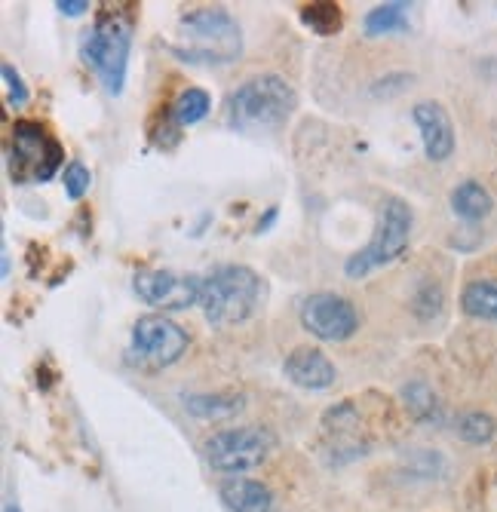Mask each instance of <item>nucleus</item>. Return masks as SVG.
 <instances>
[{
	"label": "nucleus",
	"mask_w": 497,
	"mask_h": 512,
	"mask_svg": "<svg viewBox=\"0 0 497 512\" xmlns=\"http://www.w3.org/2000/svg\"><path fill=\"white\" fill-rule=\"evenodd\" d=\"M169 50L188 65H231L243 53V28L224 7H197L178 19Z\"/></svg>",
	"instance_id": "1"
},
{
	"label": "nucleus",
	"mask_w": 497,
	"mask_h": 512,
	"mask_svg": "<svg viewBox=\"0 0 497 512\" xmlns=\"http://www.w3.org/2000/svg\"><path fill=\"white\" fill-rule=\"evenodd\" d=\"M267 301V279L246 264H221L203 276L200 310L212 329H231L252 319Z\"/></svg>",
	"instance_id": "2"
},
{
	"label": "nucleus",
	"mask_w": 497,
	"mask_h": 512,
	"mask_svg": "<svg viewBox=\"0 0 497 512\" xmlns=\"http://www.w3.org/2000/svg\"><path fill=\"white\" fill-rule=\"evenodd\" d=\"M298 108V92L280 74H258L240 83L228 99V123L240 132L277 129Z\"/></svg>",
	"instance_id": "3"
},
{
	"label": "nucleus",
	"mask_w": 497,
	"mask_h": 512,
	"mask_svg": "<svg viewBox=\"0 0 497 512\" xmlns=\"http://www.w3.org/2000/svg\"><path fill=\"white\" fill-rule=\"evenodd\" d=\"M132 53V22L120 13H102L80 37V59L93 68L108 96H120L126 86Z\"/></svg>",
	"instance_id": "4"
},
{
	"label": "nucleus",
	"mask_w": 497,
	"mask_h": 512,
	"mask_svg": "<svg viewBox=\"0 0 497 512\" xmlns=\"http://www.w3.org/2000/svg\"><path fill=\"white\" fill-rule=\"evenodd\" d=\"M412 227H415V212L402 197H387L378 209V221L369 243L353 252L344 261V273L350 279H366L372 270L393 264L412 240Z\"/></svg>",
	"instance_id": "5"
},
{
	"label": "nucleus",
	"mask_w": 497,
	"mask_h": 512,
	"mask_svg": "<svg viewBox=\"0 0 497 512\" xmlns=\"http://www.w3.org/2000/svg\"><path fill=\"white\" fill-rule=\"evenodd\" d=\"M65 163V151L47 126L37 120H16L10 132V175L16 184L50 181Z\"/></svg>",
	"instance_id": "6"
},
{
	"label": "nucleus",
	"mask_w": 497,
	"mask_h": 512,
	"mask_svg": "<svg viewBox=\"0 0 497 512\" xmlns=\"http://www.w3.org/2000/svg\"><path fill=\"white\" fill-rule=\"evenodd\" d=\"M188 332L163 313L139 316L129 335V362L145 371H163L188 353Z\"/></svg>",
	"instance_id": "7"
},
{
	"label": "nucleus",
	"mask_w": 497,
	"mask_h": 512,
	"mask_svg": "<svg viewBox=\"0 0 497 512\" xmlns=\"http://www.w3.org/2000/svg\"><path fill=\"white\" fill-rule=\"evenodd\" d=\"M274 448H277V439L267 427L218 430L203 445L209 467L215 473H224V476H243V473L261 467Z\"/></svg>",
	"instance_id": "8"
},
{
	"label": "nucleus",
	"mask_w": 497,
	"mask_h": 512,
	"mask_svg": "<svg viewBox=\"0 0 497 512\" xmlns=\"http://www.w3.org/2000/svg\"><path fill=\"white\" fill-rule=\"evenodd\" d=\"M301 325L316 341L341 344L359 332V313L350 298L335 292H316L301 304Z\"/></svg>",
	"instance_id": "9"
},
{
	"label": "nucleus",
	"mask_w": 497,
	"mask_h": 512,
	"mask_svg": "<svg viewBox=\"0 0 497 512\" xmlns=\"http://www.w3.org/2000/svg\"><path fill=\"white\" fill-rule=\"evenodd\" d=\"M132 289L145 304L157 310H188L200 304L203 276L175 273V270H142V273H135Z\"/></svg>",
	"instance_id": "10"
},
{
	"label": "nucleus",
	"mask_w": 497,
	"mask_h": 512,
	"mask_svg": "<svg viewBox=\"0 0 497 512\" xmlns=\"http://www.w3.org/2000/svg\"><path fill=\"white\" fill-rule=\"evenodd\" d=\"M323 436H326V448L332 451L335 463H347L369 454V439L359 430V411L353 405V399L341 402L338 408H332L323 417Z\"/></svg>",
	"instance_id": "11"
},
{
	"label": "nucleus",
	"mask_w": 497,
	"mask_h": 512,
	"mask_svg": "<svg viewBox=\"0 0 497 512\" xmlns=\"http://www.w3.org/2000/svg\"><path fill=\"white\" fill-rule=\"evenodd\" d=\"M412 120L421 129L424 154L430 163H445L455 154V123L439 102H418L412 108Z\"/></svg>",
	"instance_id": "12"
},
{
	"label": "nucleus",
	"mask_w": 497,
	"mask_h": 512,
	"mask_svg": "<svg viewBox=\"0 0 497 512\" xmlns=\"http://www.w3.org/2000/svg\"><path fill=\"white\" fill-rule=\"evenodd\" d=\"M283 375L301 387V390H329L335 387L338 381V368L335 362L323 353V350H316V347H298L286 356L283 362Z\"/></svg>",
	"instance_id": "13"
},
{
	"label": "nucleus",
	"mask_w": 497,
	"mask_h": 512,
	"mask_svg": "<svg viewBox=\"0 0 497 512\" xmlns=\"http://www.w3.org/2000/svg\"><path fill=\"white\" fill-rule=\"evenodd\" d=\"M218 494L231 512H274V491L255 479H228L221 482Z\"/></svg>",
	"instance_id": "14"
},
{
	"label": "nucleus",
	"mask_w": 497,
	"mask_h": 512,
	"mask_svg": "<svg viewBox=\"0 0 497 512\" xmlns=\"http://www.w3.org/2000/svg\"><path fill=\"white\" fill-rule=\"evenodd\" d=\"M491 209H494V197L488 194L485 184H479V181H473V178L461 181L458 188L451 191V212H455L461 221L476 224V221L488 218Z\"/></svg>",
	"instance_id": "15"
},
{
	"label": "nucleus",
	"mask_w": 497,
	"mask_h": 512,
	"mask_svg": "<svg viewBox=\"0 0 497 512\" xmlns=\"http://www.w3.org/2000/svg\"><path fill=\"white\" fill-rule=\"evenodd\" d=\"M243 396L240 393H191L185 396V411L200 417V421H224L243 411Z\"/></svg>",
	"instance_id": "16"
},
{
	"label": "nucleus",
	"mask_w": 497,
	"mask_h": 512,
	"mask_svg": "<svg viewBox=\"0 0 497 512\" xmlns=\"http://www.w3.org/2000/svg\"><path fill=\"white\" fill-rule=\"evenodd\" d=\"M402 405L409 411L418 424L427 427H439L442 424V402L433 393V387L427 381H409L402 387Z\"/></svg>",
	"instance_id": "17"
},
{
	"label": "nucleus",
	"mask_w": 497,
	"mask_h": 512,
	"mask_svg": "<svg viewBox=\"0 0 497 512\" xmlns=\"http://www.w3.org/2000/svg\"><path fill=\"white\" fill-rule=\"evenodd\" d=\"M409 4H402V0H393V4H378L366 13L363 19V31L369 37H384V34H393V31H405L409 28Z\"/></svg>",
	"instance_id": "18"
},
{
	"label": "nucleus",
	"mask_w": 497,
	"mask_h": 512,
	"mask_svg": "<svg viewBox=\"0 0 497 512\" xmlns=\"http://www.w3.org/2000/svg\"><path fill=\"white\" fill-rule=\"evenodd\" d=\"M212 111V96L206 89H200V86H188V89H182L175 96V102L169 105V114H172V120L178 123V126H194V123H200V120H206V114Z\"/></svg>",
	"instance_id": "19"
},
{
	"label": "nucleus",
	"mask_w": 497,
	"mask_h": 512,
	"mask_svg": "<svg viewBox=\"0 0 497 512\" xmlns=\"http://www.w3.org/2000/svg\"><path fill=\"white\" fill-rule=\"evenodd\" d=\"M461 310L473 319H497V283L473 279L461 292Z\"/></svg>",
	"instance_id": "20"
},
{
	"label": "nucleus",
	"mask_w": 497,
	"mask_h": 512,
	"mask_svg": "<svg viewBox=\"0 0 497 512\" xmlns=\"http://www.w3.org/2000/svg\"><path fill=\"white\" fill-rule=\"evenodd\" d=\"M301 22L316 37H332L341 31V7L338 4H307L301 10Z\"/></svg>",
	"instance_id": "21"
},
{
	"label": "nucleus",
	"mask_w": 497,
	"mask_h": 512,
	"mask_svg": "<svg viewBox=\"0 0 497 512\" xmlns=\"http://www.w3.org/2000/svg\"><path fill=\"white\" fill-rule=\"evenodd\" d=\"M497 433L494 417L485 411H467L461 421H458V436L470 445H488Z\"/></svg>",
	"instance_id": "22"
},
{
	"label": "nucleus",
	"mask_w": 497,
	"mask_h": 512,
	"mask_svg": "<svg viewBox=\"0 0 497 512\" xmlns=\"http://www.w3.org/2000/svg\"><path fill=\"white\" fill-rule=\"evenodd\" d=\"M62 184H65V197L77 203L89 194V188H93V172H89L80 160H71L62 172Z\"/></svg>",
	"instance_id": "23"
},
{
	"label": "nucleus",
	"mask_w": 497,
	"mask_h": 512,
	"mask_svg": "<svg viewBox=\"0 0 497 512\" xmlns=\"http://www.w3.org/2000/svg\"><path fill=\"white\" fill-rule=\"evenodd\" d=\"M0 74H4V83H7V99H10V105H13V108L28 105V86H25L22 74H19L10 62L0 65Z\"/></svg>",
	"instance_id": "24"
},
{
	"label": "nucleus",
	"mask_w": 497,
	"mask_h": 512,
	"mask_svg": "<svg viewBox=\"0 0 497 512\" xmlns=\"http://www.w3.org/2000/svg\"><path fill=\"white\" fill-rule=\"evenodd\" d=\"M56 10L62 13V16H83L86 10H89V0H59L56 4Z\"/></svg>",
	"instance_id": "25"
},
{
	"label": "nucleus",
	"mask_w": 497,
	"mask_h": 512,
	"mask_svg": "<svg viewBox=\"0 0 497 512\" xmlns=\"http://www.w3.org/2000/svg\"><path fill=\"white\" fill-rule=\"evenodd\" d=\"M277 218H280V209H277V206H270V209H267V212L258 218V224H255V234H258V237H261V234H267V230L277 224Z\"/></svg>",
	"instance_id": "26"
},
{
	"label": "nucleus",
	"mask_w": 497,
	"mask_h": 512,
	"mask_svg": "<svg viewBox=\"0 0 497 512\" xmlns=\"http://www.w3.org/2000/svg\"><path fill=\"white\" fill-rule=\"evenodd\" d=\"M0 264H4V267H0V273H4V279H7V276H10V255H7V246L0 249Z\"/></svg>",
	"instance_id": "27"
},
{
	"label": "nucleus",
	"mask_w": 497,
	"mask_h": 512,
	"mask_svg": "<svg viewBox=\"0 0 497 512\" xmlns=\"http://www.w3.org/2000/svg\"><path fill=\"white\" fill-rule=\"evenodd\" d=\"M4 512H22V509H19V503H7V506H4Z\"/></svg>",
	"instance_id": "28"
}]
</instances>
